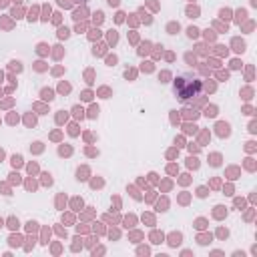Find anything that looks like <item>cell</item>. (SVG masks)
<instances>
[{
	"label": "cell",
	"mask_w": 257,
	"mask_h": 257,
	"mask_svg": "<svg viewBox=\"0 0 257 257\" xmlns=\"http://www.w3.org/2000/svg\"><path fill=\"white\" fill-rule=\"evenodd\" d=\"M173 92L179 100H189L193 96H197L201 92V80L187 72V74H179L175 80H173Z\"/></svg>",
	"instance_id": "1"
},
{
	"label": "cell",
	"mask_w": 257,
	"mask_h": 257,
	"mask_svg": "<svg viewBox=\"0 0 257 257\" xmlns=\"http://www.w3.org/2000/svg\"><path fill=\"white\" fill-rule=\"evenodd\" d=\"M42 94H44V98H48V100L52 98V92H50V90H42Z\"/></svg>",
	"instance_id": "2"
}]
</instances>
